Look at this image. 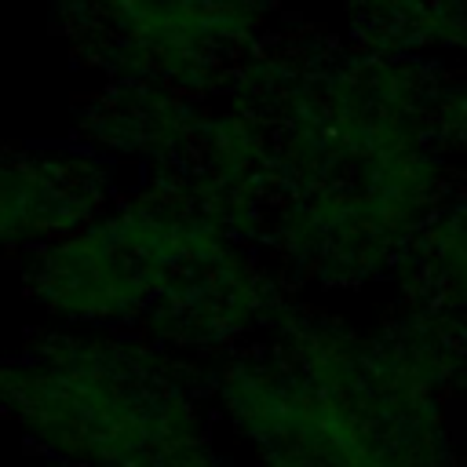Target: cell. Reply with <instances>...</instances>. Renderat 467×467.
I'll list each match as a JSON object with an SVG mask.
<instances>
[{
    "label": "cell",
    "mask_w": 467,
    "mask_h": 467,
    "mask_svg": "<svg viewBox=\"0 0 467 467\" xmlns=\"http://www.w3.org/2000/svg\"><path fill=\"white\" fill-rule=\"evenodd\" d=\"M0 405L55 467H124L208 441L179 379L106 339H55L0 365Z\"/></svg>",
    "instance_id": "6da1fadb"
},
{
    "label": "cell",
    "mask_w": 467,
    "mask_h": 467,
    "mask_svg": "<svg viewBox=\"0 0 467 467\" xmlns=\"http://www.w3.org/2000/svg\"><path fill=\"white\" fill-rule=\"evenodd\" d=\"M405 270L416 303L467 310V197L438 208L409 248Z\"/></svg>",
    "instance_id": "7a4b0ae2"
},
{
    "label": "cell",
    "mask_w": 467,
    "mask_h": 467,
    "mask_svg": "<svg viewBox=\"0 0 467 467\" xmlns=\"http://www.w3.org/2000/svg\"><path fill=\"white\" fill-rule=\"evenodd\" d=\"M124 467H226V463L212 452L208 441H201V445H190V449H179L168 456H153V460H139V463H124Z\"/></svg>",
    "instance_id": "3957f363"
},
{
    "label": "cell",
    "mask_w": 467,
    "mask_h": 467,
    "mask_svg": "<svg viewBox=\"0 0 467 467\" xmlns=\"http://www.w3.org/2000/svg\"><path fill=\"white\" fill-rule=\"evenodd\" d=\"M456 434H460V456H463V463H467V405H463V412L456 416Z\"/></svg>",
    "instance_id": "277c9868"
},
{
    "label": "cell",
    "mask_w": 467,
    "mask_h": 467,
    "mask_svg": "<svg viewBox=\"0 0 467 467\" xmlns=\"http://www.w3.org/2000/svg\"><path fill=\"white\" fill-rule=\"evenodd\" d=\"M463 390H467V361H463Z\"/></svg>",
    "instance_id": "5b68a950"
}]
</instances>
